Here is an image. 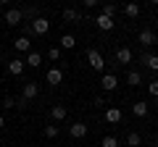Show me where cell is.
<instances>
[{"label": "cell", "mask_w": 158, "mask_h": 147, "mask_svg": "<svg viewBox=\"0 0 158 147\" xmlns=\"http://www.w3.org/2000/svg\"><path fill=\"white\" fill-rule=\"evenodd\" d=\"M127 145H129V147H140L142 145V137L137 134V131H129V134H127Z\"/></svg>", "instance_id": "22"}, {"label": "cell", "mask_w": 158, "mask_h": 147, "mask_svg": "<svg viewBox=\"0 0 158 147\" xmlns=\"http://www.w3.org/2000/svg\"><path fill=\"white\" fill-rule=\"evenodd\" d=\"M3 108H6V110H11V108H16V100H13V97H6V100H3Z\"/></svg>", "instance_id": "29"}, {"label": "cell", "mask_w": 158, "mask_h": 147, "mask_svg": "<svg viewBox=\"0 0 158 147\" xmlns=\"http://www.w3.org/2000/svg\"><path fill=\"white\" fill-rule=\"evenodd\" d=\"M95 6H98L95 0H82V8H95Z\"/></svg>", "instance_id": "30"}, {"label": "cell", "mask_w": 158, "mask_h": 147, "mask_svg": "<svg viewBox=\"0 0 158 147\" xmlns=\"http://www.w3.org/2000/svg\"><path fill=\"white\" fill-rule=\"evenodd\" d=\"M6 24H8V26H19V24H24L21 8H8V11H6Z\"/></svg>", "instance_id": "4"}, {"label": "cell", "mask_w": 158, "mask_h": 147, "mask_svg": "<svg viewBox=\"0 0 158 147\" xmlns=\"http://www.w3.org/2000/svg\"><path fill=\"white\" fill-rule=\"evenodd\" d=\"M29 26H32V34H37V37H45L50 32V21L45 16H37L34 21H29Z\"/></svg>", "instance_id": "1"}, {"label": "cell", "mask_w": 158, "mask_h": 147, "mask_svg": "<svg viewBox=\"0 0 158 147\" xmlns=\"http://www.w3.org/2000/svg\"><path fill=\"white\" fill-rule=\"evenodd\" d=\"M132 116H137V118H145V116H148V102H142V100L132 102Z\"/></svg>", "instance_id": "14"}, {"label": "cell", "mask_w": 158, "mask_h": 147, "mask_svg": "<svg viewBox=\"0 0 158 147\" xmlns=\"http://www.w3.org/2000/svg\"><path fill=\"white\" fill-rule=\"evenodd\" d=\"M156 105H158V97H156Z\"/></svg>", "instance_id": "33"}, {"label": "cell", "mask_w": 158, "mask_h": 147, "mask_svg": "<svg viewBox=\"0 0 158 147\" xmlns=\"http://www.w3.org/2000/svg\"><path fill=\"white\" fill-rule=\"evenodd\" d=\"M61 81H63V71H61V68H50V71H48V84L58 87Z\"/></svg>", "instance_id": "11"}, {"label": "cell", "mask_w": 158, "mask_h": 147, "mask_svg": "<svg viewBox=\"0 0 158 147\" xmlns=\"http://www.w3.org/2000/svg\"><path fill=\"white\" fill-rule=\"evenodd\" d=\"M69 134L74 137V139H82V137L87 134V124H82V121H77V124L69 126Z\"/></svg>", "instance_id": "9"}, {"label": "cell", "mask_w": 158, "mask_h": 147, "mask_svg": "<svg viewBox=\"0 0 158 147\" xmlns=\"http://www.w3.org/2000/svg\"><path fill=\"white\" fill-rule=\"evenodd\" d=\"M116 11H118V8L116 6H113V3H106V6H103V16H108V18H113V16H116Z\"/></svg>", "instance_id": "24"}, {"label": "cell", "mask_w": 158, "mask_h": 147, "mask_svg": "<svg viewBox=\"0 0 158 147\" xmlns=\"http://www.w3.org/2000/svg\"><path fill=\"white\" fill-rule=\"evenodd\" d=\"M48 58L50 61H58L61 58V47H48Z\"/></svg>", "instance_id": "28"}, {"label": "cell", "mask_w": 158, "mask_h": 147, "mask_svg": "<svg viewBox=\"0 0 158 147\" xmlns=\"http://www.w3.org/2000/svg\"><path fill=\"white\" fill-rule=\"evenodd\" d=\"M66 116H69L66 105H53V108H50V118H53V121H63Z\"/></svg>", "instance_id": "15"}, {"label": "cell", "mask_w": 158, "mask_h": 147, "mask_svg": "<svg viewBox=\"0 0 158 147\" xmlns=\"http://www.w3.org/2000/svg\"><path fill=\"white\" fill-rule=\"evenodd\" d=\"M100 147H118V139H116V137H103Z\"/></svg>", "instance_id": "26"}, {"label": "cell", "mask_w": 158, "mask_h": 147, "mask_svg": "<svg viewBox=\"0 0 158 147\" xmlns=\"http://www.w3.org/2000/svg\"><path fill=\"white\" fill-rule=\"evenodd\" d=\"M127 81H129L132 87L142 84V74H140V71H129V74H127Z\"/></svg>", "instance_id": "23"}, {"label": "cell", "mask_w": 158, "mask_h": 147, "mask_svg": "<svg viewBox=\"0 0 158 147\" xmlns=\"http://www.w3.org/2000/svg\"><path fill=\"white\" fill-rule=\"evenodd\" d=\"M3 126H6V116L0 113V129H3Z\"/></svg>", "instance_id": "31"}, {"label": "cell", "mask_w": 158, "mask_h": 147, "mask_svg": "<svg viewBox=\"0 0 158 147\" xmlns=\"http://www.w3.org/2000/svg\"><path fill=\"white\" fill-rule=\"evenodd\" d=\"M140 61H142V66L145 68H150V71H158V55H140Z\"/></svg>", "instance_id": "18"}, {"label": "cell", "mask_w": 158, "mask_h": 147, "mask_svg": "<svg viewBox=\"0 0 158 147\" xmlns=\"http://www.w3.org/2000/svg\"><path fill=\"white\" fill-rule=\"evenodd\" d=\"M148 95H150L153 100H156V97H158V79H153L150 84H148Z\"/></svg>", "instance_id": "27"}, {"label": "cell", "mask_w": 158, "mask_h": 147, "mask_svg": "<svg viewBox=\"0 0 158 147\" xmlns=\"http://www.w3.org/2000/svg\"><path fill=\"white\" fill-rule=\"evenodd\" d=\"M21 16H24V21H34V18L40 16V8L37 6H24L21 8Z\"/></svg>", "instance_id": "16"}, {"label": "cell", "mask_w": 158, "mask_h": 147, "mask_svg": "<svg viewBox=\"0 0 158 147\" xmlns=\"http://www.w3.org/2000/svg\"><path fill=\"white\" fill-rule=\"evenodd\" d=\"M61 47H63V50L77 47V37H74V34H63V37H61Z\"/></svg>", "instance_id": "20"}, {"label": "cell", "mask_w": 158, "mask_h": 147, "mask_svg": "<svg viewBox=\"0 0 158 147\" xmlns=\"http://www.w3.org/2000/svg\"><path fill=\"white\" fill-rule=\"evenodd\" d=\"M24 66H27V63H24L21 58H13V61H8V74L19 76V74H24Z\"/></svg>", "instance_id": "12"}, {"label": "cell", "mask_w": 158, "mask_h": 147, "mask_svg": "<svg viewBox=\"0 0 158 147\" xmlns=\"http://www.w3.org/2000/svg\"><path fill=\"white\" fill-rule=\"evenodd\" d=\"M63 18L71 21V24H79V21H82V13H79L77 8H63Z\"/></svg>", "instance_id": "19"}, {"label": "cell", "mask_w": 158, "mask_h": 147, "mask_svg": "<svg viewBox=\"0 0 158 147\" xmlns=\"http://www.w3.org/2000/svg\"><path fill=\"white\" fill-rule=\"evenodd\" d=\"M121 11H124L129 18H137V16H140V6H137V3H127V6L121 8Z\"/></svg>", "instance_id": "21"}, {"label": "cell", "mask_w": 158, "mask_h": 147, "mask_svg": "<svg viewBox=\"0 0 158 147\" xmlns=\"http://www.w3.org/2000/svg\"><path fill=\"white\" fill-rule=\"evenodd\" d=\"M116 63H118V66L132 63V50H129V47H118V50H116Z\"/></svg>", "instance_id": "10"}, {"label": "cell", "mask_w": 158, "mask_h": 147, "mask_svg": "<svg viewBox=\"0 0 158 147\" xmlns=\"http://www.w3.org/2000/svg\"><path fill=\"white\" fill-rule=\"evenodd\" d=\"M156 29H158V16H156Z\"/></svg>", "instance_id": "32"}, {"label": "cell", "mask_w": 158, "mask_h": 147, "mask_svg": "<svg viewBox=\"0 0 158 147\" xmlns=\"http://www.w3.org/2000/svg\"><path fill=\"white\" fill-rule=\"evenodd\" d=\"M13 47H16L19 53H32V40H29V37H16V40H13Z\"/></svg>", "instance_id": "8"}, {"label": "cell", "mask_w": 158, "mask_h": 147, "mask_svg": "<svg viewBox=\"0 0 158 147\" xmlns=\"http://www.w3.org/2000/svg\"><path fill=\"white\" fill-rule=\"evenodd\" d=\"M137 40H140V45H142V47H150V45H158V37H156V32H153L150 26L140 29V34H137Z\"/></svg>", "instance_id": "3"}, {"label": "cell", "mask_w": 158, "mask_h": 147, "mask_svg": "<svg viewBox=\"0 0 158 147\" xmlns=\"http://www.w3.org/2000/svg\"><path fill=\"white\" fill-rule=\"evenodd\" d=\"M100 84H103V89H106V92H113V89L118 87V79H116V74H103Z\"/></svg>", "instance_id": "7"}, {"label": "cell", "mask_w": 158, "mask_h": 147, "mask_svg": "<svg viewBox=\"0 0 158 147\" xmlns=\"http://www.w3.org/2000/svg\"><path fill=\"white\" fill-rule=\"evenodd\" d=\"M58 134H61V129H58V126H53V124L45 126V137H48V139H56Z\"/></svg>", "instance_id": "25"}, {"label": "cell", "mask_w": 158, "mask_h": 147, "mask_svg": "<svg viewBox=\"0 0 158 147\" xmlns=\"http://www.w3.org/2000/svg\"><path fill=\"white\" fill-rule=\"evenodd\" d=\"M153 147H158V145H153Z\"/></svg>", "instance_id": "34"}, {"label": "cell", "mask_w": 158, "mask_h": 147, "mask_svg": "<svg viewBox=\"0 0 158 147\" xmlns=\"http://www.w3.org/2000/svg\"><path fill=\"white\" fill-rule=\"evenodd\" d=\"M121 118H124V113H121V108H116V105L106 108V121H108V124H118Z\"/></svg>", "instance_id": "6"}, {"label": "cell", "mask_w": 158, "mask_h": 147, "mask_svg": "<svg viewBox=\"0 0 158 147\" xmlns=\"http://www.w3.org/2000/svg\"><path fill=\"white\" fill-rule=\"evenodd\" d=\"M95 24H98V29H103V32H111V29H113V24H116V21H113V18H108V16H103V13H100V16L95 18Z\"/></svg>", "instance_id": "17"}, {"label": "cell", "mask_w": 158, "mask_h": 147, "mask_svg": "<svg viewBox=\"0 0 158 147\" xmlns=\"http://www.w3.org/2000/svg\"><path fill=\"white\" fill-rule=\"evenodd\" d=\"M87 61H90V68H92V71H103V68H106V61H103L100 50H95V47L87 50Z\"/></svg>", "instance_id": "2"}, {"label": "cell", "mask_w": 158, "mask_h": 147, "mask_svg": "<svg viewBox=\"0 0 158 147\" xmlns=\"http://www.w3.org/2000/svg\"><path fill=\"white\" fill-rule=\"evenodd\" d=\"M24 63H27V66L29 68H40V66H42V53H27V61H24Z\"/></svg>", "instance_id": "13"}, {"label": "cell", "mask_w": 158, "mask_h": 147, "mask_svg": "<svg viewBox=\"0 0 158 147\" xmlns=\"http://www.w3.org/2000/svg\"><path fill=\"white\" fill-rule=\"evenodd\" d=\"M37 95H40V84H37V81H27V84H24V89H21V97L29 102V100H34Z\"/></svg>", "instance_id": "5"}]
</instances>
